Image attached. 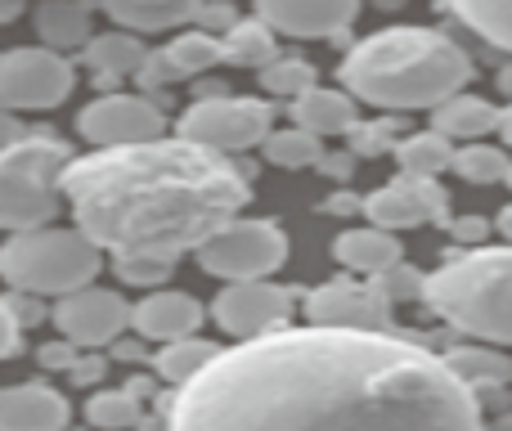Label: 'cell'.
I'll return each mask as SVG.
<instances>
[{"instance_id": "obj_35", "label": "cell", "mask_w": 512, "mask_h": 431, "mask_svg": "<svg viewBox=\"0 0 512 431\" xmlns=\"http://www.w3.org/2000/svg\"><path fill=\"white\" fill-rule=\"evenodd\" d=\"M423 279H427V274H418L414 265L396 261V265H391V270H382L373 283H378V288H382V297H387L391 306H396V301H414V297H423Z\"/></svg>"}, {"instance_id": "obj_40", "label": "cell", "mask_w": 512, "mask_h": 431, "mask_svg": "<svg viewBox=\"0 0 512 431\" xmlns=\"http://www.w3.org/2000/svg\"><path fill=\"white\" fill-rule=\"evenodd\" d=\"M14 140H23L18 113H5V108H0V149H5V144H14Z\"/></svg>"}, {"instance_id": "obj_19", "label": "cell", "mask_w": 512, "mask_h": 431, "mask_svg": "<svg viewBox=\"0 0 512 431\" xmlns=\"http://www.w3.org/2000/svg\"><path fill=\"white\" fill-rule=\"evenodd\" d=\"M441 360H445V369L477 396V405H481V396H504V387L512 382V360L490 342L454 346V351H445Z\"/></svg>"}, {"instance_id": "obj_37", "label": "cell", "mask_w": 512, "mask_h": 431, "mask_svg": "<svg viewBox=\"0 0 512 431\" xmlns=\"http://www.w3.org/2000/svg\"><path fill=\"white\" fill-rule=\"evenodd\" d=\"M18 328H23V319L14 315V306H9L5 297H0V360H9V355L18 351Z\"/></svg>"}, {"instance_id": "obj_30", "label": "cell", "mask_w": 512, "mask_h": 431, "mask_svg": "<svg viewBox=\"0 0 512 431\" xmlns=\"http://www.w3.org/2000/svg\"><path fill=\"white\" fill-rule=\"evenodd\" d=\"M508 167H512V153L499 149V144H486V140L459 144L454 162H450V171L459 180H468V185H504Z\"/></svg>"}, {"instance_id": "obj_42", "label": "cell", "mask_w": 512, "mask_h": 431, "mask_svg": "<svg viewBox=\"0 0 512 431\" xmlns=\"http://www.w3.org/2000/svg\"><path fill=\"white\" fill-rule=\"evenodd\" d=\"M23 9H27V0H0V27L14 23V18H23Z\"/></svg>"}, {"instance_id": "obj_39", "label": "cell", "mask_w": 512, "mask_h": 431, "mask_svg": "<svg viewBox=\"0 0 512 431\" xmlns=\"http://www.w3.org/2000/svg\"><path fill=\"white\" fill-rule=\"evenodd\" d=\"M355 162H360V158H355L351 149H346L342 158H337V153H328V149H324V158H319L315 167L324 171V176H333V180H351V167H355Z\"/></svg>"}, {"instance_id": "obj_5", "label": "cell", "mask_w": 512, "mask_h": 431, "mask_svg": "<svg viewBox=\"0 0 512 431\" xmlns=\"http://www.w3.org/2000/svg\"><path fill=\"white\" fill-rule=\"evenodd\" d=\"M104 270V247L77 225H36L0 243V279L23 297H63L86 288Z\"/></svg>"}, {"instance_id": "obj_29", "label": "cell", "mask_w": 512, "mask_h": 431, "mask_svg": "<svg viewBox=\"0 0 512 431\" xmlns=\"http://www.w3.org/2000/svg\"><path fill=\"white\" fill-rule=\"evenodd\" d=\"M261 153H265V162L279 171H306L324 158V140L301 131V126H279V131H270L261 140Z\"/></svg>"}, {"instance_id": "obj_41", "label": "cell", "mask_w": 512, "mask_h": 431, "mask_svg": "<svg viewBox=\"0 0 512 431\" xmlns=\"http://www.w3.org/2000/svg\"><path fill=\"white\" fill-rule=\"evenodd\" d=\"M454 234H459L463 243H477L481 247V238H486V225H481V220H459V225H454Z\"/></svg>"}, {"instance_id": "obj_27", "label": "cell", "mask_w": 512, "mask_h": 431, "mask_svg": "<svg viewBox=\"0 0 512 431\" xmlns=\"http://www.w3.org/2000/svg\"><path fill=\"white\" fill-rule=\"evenodd\" d=\"M162 54L171 59L176 77H198V72H212L216 63H225V50H221V36L207 32V27H180Z\"/></svg>"}, {"instance_id": "obj_14", "label": "cell", "mask_w": 512, "mask_h": 431, "mask_svg": "<svg viewBox=\"0 0 512 431\" xmlns=\"http://www.w3.org/2000/svg\"><path fill=\"white\" fill-rule=\"evenodd\" d=\"M360 212L369 216V225L378 229H423V225H450V198L436 180H423V176H405L400 171L391 185L373 189L369 198L360 203Z\"/></svg>"}, {"instance_id": "obj_32", "label": "cell", "mask_w": 512, "mask_h": 431, "mask_svg": "<svg viewBox=\"0 0 512 431\" xmlns=\"http://www.w3.org/2000/svg\"><path fill=\"white\" fill-rule=\"evenodd\" d=\"M86 418L104 431H126L140 427L144 418V396H135L131 387H99L95 396L86 400Z\"/></svg>"}, {"instance_id": "obj_33", "label": "cell", "mask_w": 512, "mask_h": 431, "mask_svg": "<svg viewBox=\"0 0 512 431\" xmlns=\"http://www.w3.org/2000/svg\"><path fill=\"white\" fill-rule=\"evenodd\" d=\"M261 86H265V95L288 99V104H292L301 90L319 86V72H315V63H306V59H288V54H274V59L261 68Z\"/></svg>"}, {"instance_id": "obj_36", "label": "cell", "mask_w": 512, "mask_h": 431, "mask_svg": "<svg viewBox=\"0 0 512 431\" xmlns=\"http://www.w3.org/2000/svg\"><path fill=\"white\" fill-rule=\"evenodd\" d=\"M346 144H351L355 158H382V153L396 149V140L387 135V126H364V122H355L351 131H346Z\"/></svg>"}, {"instance_id": "obj_8", "label": "cell", "mask_w": 512, "mask_h": 431, "mask_svg": "<svg viewBox=\"0 0 512 431\" xmlns=\"http://www.w3.org/2000/svg\"><path fill=\"white\" fill-rule=\"evenodd\" d=\"M176 131L203 149L234 158L261 149V140L274 131V108L256 95H203L180 113Z\"/></svg>"}, {"instance_id": "obj_22", "label": "cell", "mask_w": 512, "mask_h": 431, "mask_svg": "<svg viewBox=\"0 0 512 431\" xmlns=\"http://www.w3.org/2000/svg\"><path fill=\"white\" fill-rule=\"evenodd\" d=\"M198 9H203V0H104V14L135 36L176 32V27L194 23Z\"/></svg>"}, {"instance_id": "obj_47", "label": "cell", "mask_w": 512, "mask_h": 431, "mask_svg": "<svg viewBox=\"0 0 512 431\" xmlns=\"http://www.w3.org/2000/svg\"><path fill=\"white\" fill-rule=\"evenodd\" d=\"M504 185H508V189H512V167H508V180H504Z\"/></svg>"}, {"instance_id": "obj_21", "label": "cell", "mask_w": 512, "mask_h": 431, "mask_svg": "<svg viewBox=\"0 0 512 431\" xmlns=\"http://www.w3.org/2000/svg\"><path fill=\"white\" fill-rule=\"evenodd\" d=\"M432 131H441L445 140H454V144L486 140L490 131H499V108L481 95L454 90L450 99H441V104L432 108Z\"/></svg>"}, {"instance_id": "obj_46", "label": "cell", "mask_w": 512, "mask_h": 431, "mask_svg": "<svg viewBox=\"0 0 512 431\" xmlns=\"http://www.w3.org/2000/svg\"><path fill=\"white\" fill-rule=\"evenodd\" d=\"M499 90H504V95H508V104H512V63H508L504 72H499Z\"/></svg>"}, {"instance_id": "obj_15", "label": "cell", "mask_w": 512, "mask_h": 431, "mask_svg": "<svg viewBox=\"0 0 512 431\" xmlns=\"http://www.w3.org/2000/svg\"><path fill=\"white\" fill-rule=\"evenodd\" d=\"M360 14V0H256V18L279 36L346 45V27Z\"/></svg>"}, {"instance_id": "obj_16", "label": "cell", "mask_w": 512, "mask_h": 431, "mask_svg": "<svg viewBox=\"0 0 512 431\" xmlns=\"http://www.w3.org/2000/svg\"><path fill=\"white\" fill-rule=\"evenodd\" d=\"M203 319L207 310L198 297H189L180 288H153L131 306V333L140 342L162 346V342H176V337H194L203 328Z\"/></svg>"}, {"instance_id": "obj_38", "label": "cell", "mask_w": 512, "mask_h": 431, "mask_svg": "<svg viewBox=\"0 0 512 431\" xmlns=\"http://www.w3.org/2000/svg\"><path fill=\"white\" fill-rule=\"evenodd\" d=\"M41 364L45 369H72V364H77V346H72L68 337L54 346H41Z\"/></svg>"}, {"instance_id": "obj_28", "label": "cell", "mask_w": 512, "mask_h": 431, "mask_svg": "<svg viewBox=\"0 0 512 431\" xmlns=\"http://www.w3.org/2000/svg\"><path fill=\"white\" fill-rule=\"evenodd\" d=\"M221 50L225 63H239V68H265L274 59V32L261 23V18H234L221 32Z\"/></svg>"}, {"instance_id": "obj_31", "label": "cell", "mask_w": 512, "mask_h": 431, "mask_svg": "<svg viewBox=\"0 0 512 431\" xmlns=\"http://www.w3.org/2000/svg\"><path fill=\"white\" fill-rule=\"evenodd\" d=\"M450 9L459 23L512 54V0H450Z\"/></svg>"}, {"instance_id": "obj_10", "label": "cell", "mask_w": 512, "mask_h": 431, "mask_svg": "<svg viewBox=\"0 0 512 431\" xmlns=\"http://www.w3.org/2000/svg\"><path fill=\"white\" fill-rule=\"evenodd\" d=\"M50 319L77 351H104V346L122 342V333H131V301L117 288L86 283V288L54 297Z\"/></svg>"}, {"instance_id": "obj_9", "label": "cell", "mask_w": 512, "mask_h": 431, "mask_svg": "<svg viewBox=\"0 0 512 431\" xmlns=\"http://www.w3.org/2000/svg\"><path fill=\"white\" fill-rule=\"evenodd\" d=\"M77 90L72 59L50 45H18L0 54V108L5 113H45Z\"/></svg>"}, {"instance_id": "obj_34", "label": "cell", "mask_w": 512, "mask_h": 431, "mask_svg": "<svg viewBox=\"0 0 512 431\" xmlns=\"http://www.w3.org/2000/svg\"><path fill=\"white\" fill-rule=\"evenodd\" d=\"M113 274L126 288H167V279L176 274V261L167 256H113Z\"/></svg>"}, {"instance_id": "obj_25", "label": "cell", "mask_w": 512, "mask_h": 431, "mask_svg": "<svg viewBox=\"0 0 512 431\" xmlns=\"http://www.w3.org/2000/svg\"><path fill=\"white\" fill-rule=\"evenodd\" d=\"M391 158L400 162V171L405 176H423V180H436L450 171L454 162V140H445L441 131H414V135H400L396 149H391Z\"/></svg>"}, {"instance_id": "obj_20", "label": "cell", "mask_w": 512, "mask_h": 431, "mask_svg": "<svg viewBox=\"0 0 512 431\" xmlns=\"http://www.w3.org/2000/svg\"><path fill=\"white\" fill-rule=\"evenodd\" d=\"M360 99L346 95V90H328V86H310L301 90L297 99H292V126H301V131L319 135V140H328V135H346L355 122H360Z\"/></svg>"}, {"instance_id": "obj_2", "label": "cell", "mask_w": 512, "mask_h": 431, "mask_svg": "<svg viewBox=\"0 0 512 431\" xmlns=\"http://www.w3.org/2000/svg\"><path fill=\"white\" fill-rule=\"evenodd\" d=\"M63 203L77 216V229L113 256H167L194 252L225 220L243 216L252 185L243 167L203 144L158 140L95 149L72 158L59 176Z\"/></svg>"}, {"instance_id": "obj_1", "label": "cell", "mask_w": 512, "mask_h": 431, "mask_svg": "<svg viewBox=\"0 0 512 431\" xmlns=\"http://www.w3.org/2000/svg\"><path fill=\"white\" fill-rule=\"evenodd\" d=\"M167 431H486L441 355L391 328L283 324L176 387Z\"/></svg>"}, {"instance_id": "obj_7", "label": "cell", "mask_w": 512, "mask_h": 431, "mask_svg": "<svg viewBox=\"0 0 512 431\" xmlns=\"http://www.w3.org/2000/svg\"><path fill=\"white\" fill-rule=\"evenodd\" d=\"M198 270L221 283L270 279L288 261V234L265 216H234L194 247Z\"/></svg>"}, {"instance_id": "obj_24", "label": "cell", "mask_w": 512, "mask_h": 431, "mask_svg": "<svg viewBox=\"0 0 512 431\" xmlns=\"http://www.w3.org/2000/svg\"><path fill=\"white\" fill-rule=\"evenodd\" d=\"M36 36L50 50H81L95 36V9L86 0H45L36 5Z\"/></svg>"}, {"instance_id": "obj_3", "label": "cell", "mask_w": 512, "mask_h": 431, "mask_svg": "<svg viewBox=\"0 0 512 431\" xmlns=\"http://www.w3.org/2000/svg\"><path fill=\"white\" fill-rule=\"evenodd\" d=\"M472 81V59L436 27H382L346 50L342 90L387 113H432Z\"/></svg>"}, {"instance_id": "obj_4", "label": "cell", "mask_w": 512, "mask_h": 431, "mask_svg": "<svg viewBox=\"0 0 512 431\" xmlns=\"http://www.w3.org/2000/svg\"><path fill=\"white\" fill-rule=\"evenodd\" d=\"M423 301L472 342L512 346V243L468 247L445 261L423 279Z\"/></svg>"}, {"instance_id": "obj_18", "label": "cell", "mask_w": 512, "mask_h": 431, "mask_svg": "<svg viewBox=\"0 0 512 431\" xmlns=\"http://www.w3.org/2000/svg\"><path fill=\"white\" fill-rule=\"evenodd\" d=\"M333 261L351 274H364V279H378L382 270H391L396 261H405V247L391 229H378V225H355V229H342L333 238Z\"/></svg>"}, {"instance_id": "obj_45", "label": "cell", "mask_w": 512, "mask_h": 431, "mask_svg": "<svg viewBox=\"0 0 512 431\" xmlns=\"http://www.w3.org/2000/svg\"><path fill=\"white\" fill-rule=\"evenodd\" d=\"M486 431H512V414H499V418H490Z\"/></svg>"}, {"instance_id": "obj_12", "label": "cell", "mask_w": 512, "mask_h": 431, "mask_svg": "<svg viewBox=\"0 0 512 431\" xmlns=\"http://www.w3.org/2000/svg\"><path fill=\"white\" fill-rule=\"evenodd\" d=\"M292 310H297V297L274 279L225 283L212 301V319L230 342H252V337L274 333L292 319Z\"/></svg>"}, {"instance_id": "obj_26", "label": "cell", "mask_w": 512, "mask_h": 431, "mask_svg": "<svg viewBox=\"0 0 512 431\" xmlns=\"http://www.w3.org/2000/svg\"><path fill=\"white\" fill-rule=\"evenodd\" d=\"M216 351H221V346L207 342V337H198V333L176 337V342L158 346V355H153V373H158L167 387H185V382H194L198 373L216 360Z\"/></svg>"}, {"instance_id": "obj_17", "label": "cell", "mask_w": 512, "mask_h": 431, "mask_svg": "<svg viewBox=\"0 0 512 431\" xmlns=\"http://www.w3.org/2000/svg\"><path fill=\"white\" fill-rule=\"evenodd\" d=\"M72 405L50 382L0 387V431H68Z\"/></svg>"}, {"instance_id": "obj_13", "label": "cell", "mask_w": 512, "mask_h": 431, "mask_svg": "<svg viewBox=\"0 0 512 431\" xmlns=\"http://www.w3.org/2000/svg\"><path fill=\"white\" fill-rule=\"evenodd\" d=\"M301 310H306V324H328V328H387L391 324V301L382 297V288L351 270L310 288Z\"/></svg>"}, {"instance_id": "obj_11", "label": "cell", "mask_w": 512, "mask_h": 431, "mask_svg": "<svg viewBox=\"0 0 512 431\" xmlns=\"http://www.w3.org/2000/svg\"><path fill=\"white\" fill-rule=\"evenodd\" d=\"M77 135L95 149H126V144H149L167 135V113L153 104L149 95H131V90H108V95L90 99L77 113Z\"/></svg>"}, {"instance_id": "obj_23", "label": "cell", "mask_w": 512, "mask_h": 431, "mask_svg": "<svg viewBox=\"0 0 512 431\" xmlns=\"http://www.w3.org/2000/svg\"><path fill=\"white\" fill-rule=\"evenodd\" d=\"M81 50H86V63H90V72H95V81L104 86V81L135 77L144 54H149V45L135 32H126V27H113V32H95Z\"/></svg>"}, {"instance_id": "obj_43", "label": "cell", "mask_w": 512, "mask_h": 431, "mask_svg": "<svg viewBox=\"0 0 512 431\" xmlns=\"http://www.w3.org/2000/svg\"><path fill=\"white\" fill-rule=\"evenodd\" d=\"M499 140H504L508 149H512V104L499 108Z\"/></svg>"}, {"instance_id": "obj_6", "label": "cell", "mask_w": 512, "mask_h": 431, "mask_svg": "<svg viewBox=\"0 0 512 431\" xmlns=\"http://www.w3.org/2000/svg\"><path fill=\"white\" fill-rule=\"evenodd\" d=\"M68 162V144H59L54 135H23L0 149V229L5 234L54 225V216L63 212L59 176Z\"/></svg>"}, {"instance_id": "obj_44", "label": "cell", "mask_w": 512, "mask_h": 431, "mask_svg": "<svg viewBox=\"0 0 512 431\" xmlns=\"http://www.w3.org/2000/svg\"><path fill=\"white\" fill-rule=\"evenodd\" d=\"M499 234H504L508 243H512V203L504 207V212H499Z\"/></svg>"}]
</instances>
